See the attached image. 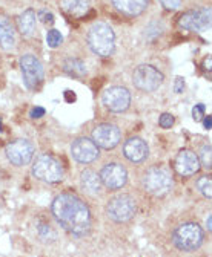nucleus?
Returning a JSON list of instances; mask_svg holds the SVG:
<instances>
[{
    "mask_svg": "<svg viewBox=\"0 0 212 257\" xmlns=\"http://www.w3.org/2000/svg\"><path fill=\"white\" fill-rule=\"evenodd\" d=\"M51 210L55 220L60 223V227L68 233L77 237H82L89 233L91 223H93L89 208L76 195L63 193V195L57 196L52 202Z\"/></svg>",
    "mask_w": 212,
    "mask_h": 257,
    "instance_id": "1",
    "label": "nucleus"
},
{
    "mask_svg": "<svg viewBox=\"0 0 212 257\" xmlns=\"http://www.w3.org/2000/svg\"><path fill=\"white\" fill-rule=\"evenodd\" d=\"M88 45L94 54L100 57L112 55L115 48V36L112 28L103 22L94 23L88 32Z\"/></svg>",
    "mask_w": 212,
    "mask_h": 257,
    "instance_id": "2",
    "label": "nucleus"
},
{
    "mask_svg": "<svg viewBox=\"0 0 212 257\" xmlns=\"http://www.w3.org/2000/svg\"><path fill=\"white\" fill-rule=\"evenodd\" d=\"M203 230L195 222L181 223L172 234V242L180 251L192 252L198 249L203 243Z\"/></svg>",
    "mask_w": 212,
    "mask_h": 257,
    "instance_id": "3",
    "label": "nucleus"
},
{
    "mask_svg": "<svg viewBox=\"0 0 212 257\" xmlns=\"http://www.w3.org/2000/svg\"><path fill=\"white\" fill-rule=\"evenodd\" d=\"M143 187L146 188L148 193L153 196H165L172 187V178L171 173L160 166L151 167L145 176H143Z\"/></svg>",
    "mask_w": 212,
    "mask_h": 257,
    "instance_id": "4",
    "label": "nucleus"
},
{
    "mask_svg": "<svg viewBox=\"0 0 212 257\" xmlns=\"http://www.w3.org/2000/svg\"><path fill=\"white\" fill-rule=\"evenodd\" d=\"M33 175L43 182H60L63 179V167L60 161L51 155H42L33 166Z\"/></svg>",
    "mask_w": 212,
    "mask_h": 257,
    "instance_id": "5",
    "label": "nucleus"
},
{
    "mask_svg": "<svg viewBox=\"0 0 212 257\" xmlns=\"http://www.w3.org/2000/svg\"><path fill=\"white\" fill-rule=\"evenodd\" d=\"M106 213L114 222H128L137 213V202L129 195H118L109 201Z\"/></svg>",
    "mask_w": 212,
    "mask_h": 257,
    "instance_id": "6",
    "label": "nucleus"
},
{
    "mask_svg": "<svg viewBox=\"0 0 212 257\" xmlns=\"http://www.w3.org/2000/svg\"><path fill=\"white\" fill-rule=\"evenodd\" d=\"M20 69L23 75V81L28 89H37L42 81H43V66L40 60L33 55V54H26L20 58Z\"/></svg>",
    "mask_w": 212,
    "mask_h": 257,
    "instance_id": "7",
    "label": "nucleus"
},
{
    "mask_svg": "<svg viewBox=\"0 0 212 257\" xmlns=\"http://www.w3.org/2000/svg\"><path fill=\"white\" fill-rule=\"evenodd\" d=\"M134 84L145 92H153L157 90L163 83V74L151 64H140L135 68L132 75Z\"/></svg>",
    "mask_w": 212,
    "mask_h": 257,
    "instance_id": "8",
    "label": "nucleus"
},
{
    "mask_svg": "<svg viewBox=\"0 0 212 257\" xmlns=\"http://www.w3.org/2000/svg\"><path fill=\"white\" fill-rule=\"evenodd\" d=\"M34 152H36L34 144L28 140H16L10 143L5 149L7 158L17 167H22L31 163Z\"/></svg>",
    "mask_w": 212,
    "mask_h": 257,
    "instance_id": "9",
    "label": "nucleus"
},
{
    "mask_svg": "<svg viewBox=\"0 0 212 257\" xmlns=\"http://www.w3.org/2000/svg\"><path fill=\"white\" fill-rule=\"evenodd\" d=\"M102 100L111 112H125L131 104V93L126 87L112 86L103 92Z\"/></svg>",
    "mask_w": 212,
    "mask_h": 257,
    "instance_id": "10",
    "label": "nucleus"
},
{
    "mask_svg": "<svg viewBox=\"0 0 212 257\" xmlns=\"http://www.w3.org/2000/svg\"><path fill=\"white\" fill-rule=\"evenodd\" d=\"M178 25L185 29L195 32H206L210 29V8H200L188 11L180 17Z\"/></svg>",
    "mask_w": 212,
    "mask_h": 257,
    "instance_id": "11",
    "label": "nucleus"
},
{
    "mask_svg": "<svg viewBox=\"0 0 212 257\" xmlns=\"http://www.w3.org/2000/svg\"><path fill=\"white\" fill-rule=\"evenodd\" d=\"M120 140H122V132L114 124H100L93 131V141L102 149H114Z\"/></svg>",
    "mask_w": 212,
    "mask_h": 257,
    "instance_id": "12",
    "label": "nucleus"
},
{
    "mask_svg": "<svg viewBox=\"0 0 212 257\" xmlns=\"http://www.w3.org/2000/svg\"><path fill=\"white\" fill-rule=\"evenodd\" d=\"M100 181L102 184L109 188V190H118L122 188L126 181H128V172L123 166H120L117 163H109L106 164L102 172H100Z\"/></svg>",
    "mask_w": 212,
    "mask_h": 257,
    "instance_id": "13",
    "label": "nucleus"
},
{
    "mask_svg": "<svg viewBox=\"0 0 212 257\" xmlns=\"http://www.w3.org/2000/svg\"><path fill=\"white\" fill-rule=\"evenodd\" d=\"M73 158L80 164H89L99 158V149L93 140L88 138H77L71 146Z\"/></svg>",
    "mask_w": 212,
    "mask_h": 257,
    "instance_id": "14",
    "label": "nucleus"
},
{
    "mask_svg": "<svg viewBox=\"0 0 212 257\" xmlns=\"http://www.w3.org/2000/svg\"><path fill=\"white\" fill-rule=\"evenodd\" d=\"M175 170L181 176H192L198 172L200 169V161L195 152L189 149L180 150V153L175 158Z\"/></svg>",
    "mask_w": 212,
    "mask_h": 257,
    "instance_id": "15",
    "label": "nucleus"
},
{
    "mask_svg": "<svg viewBox=\"0 0 212 257\" xmlns=\"http://www.w3.org/2000/svg\"><path fill=\"white\" fill-rule=\"evenodd\" d=\"M125 156L131 161V163H142L149 155L148 144L142 138H129L123 146Z\"/></svg>",
    "mask_w": 212,
    "mask_h": 257,
    "instance_id": "16",
    "label": "nucleus"
},
{
    "mask_svg": "<svg viewBox=\"0 0 212 257\" xmlns=\"http://www.w3.org/2000/svg\"><path fill=\"white\" fill-rule=\"evenodd\" d=\"M149 0H112V5L120 11L129 17L142 14L146 7H148Z\"/></svg>",
    "mask_w": 212,
    "mask_h": 257,
    "instance_id": "17",
    "label": "nucleus"
},
{
    "mask_svg": "<svg viewBox=\"0 0 212 257\" xmlns=\"http://www.w3.org/2000/svg\"><path fill=\"white\" fill-rule=\"evenodd\" d=\"M14 43H16V34L11 22L7 17L0 16V46L5 51H10L14 48Z\"/></svg>",
    "mask_w": 212,
    "mask_h": 257,
    "instance_id": "18",
    "label": "nucleus"
},
{
    "mask_svg": "<svg viewBox=\"0 0 212 257\" xmlns=\"http://www.w3.org/2000/svg\"><path fill=\"white\" fill-rule=\"evenodd\" d=\"M36 22H37V16L33 10H26L23 14L19 16L17 25H19V31L22 32L23 37H33L34 36Z\"/></svg>",
    "mask_w": 212,
    "mask_h": 257,
    "instance_id": "19",
    "label": "nucleus"
},
{
    "mask_svg": "<svg viewBox=\"0 0 212 257\" xmlns=\"http://www.w3.org/2000/svg\"><path fill=\"white\" fill-rule=\"evenodd\" d=\"M60 5L69 16L82 17L89 11V0H60Z\"/></svg>",
    "mask_w": 212,
    "mask_h": 257,
    "instance_id": "20",
    "label": "nucleus"
},
{
    "mask_svg": "<svg viewBox=\"0 0 212 257\" xmlns=\"http://www.w3.org/2000/svg\"><path fill=\"white\" fill-rule=\"evenodd\" d=\"M82 187L86 193L89 195H97L102 188V181H100V176L93 172V170H85L82 173Z\"/></svg>",
    "mask_w": 212,
    "mask_h": 257,
    "instance_id": "21",
    "label": "nucleus"
},
{
    "mask_svg": "<svg viewBox=\"0 0 212 257\" xmlns=\"http://www.w3.org/2000/svg\"><path fill=\"white\" fill-rule=\"evenodd\" d=\"M63 69L66 74L73 75V77H83L86 74V66L85 63L79 58H68L63 64Z\"/></svg>",
    "mask_w": 212,
    "mask_h": 257,
    "instance_id": "22",
    "label": "nucleus"
},
{
    "mask_svg": "<svg viewBox=\"0 0 212 257\" xmlns=\"http://www.w3.org/2000/svg\"><path fill=\"white\" fill-rule=\"evenodd\" d=\"M197 188H198V191L201 193L203 196H206L207 199H210L212 198V179H210V176H201V178H198V181H197Z\"/></svg>",
    "mask_w": 212,
    "mask_h": 257,
    "instance_id": "23",
    "label": "nucleus"
},
{
    "mask_svg": "<svg viewBox=\"0 0 212 257\" xmlns=\"http://www.w3.org/2000/svg\"><path fill=\"white\" fill-rule=\"evenodd\" d=\"M62 42H63V37H62V34H60L57 29H49L48 31L46 43H48L49 48H57V46L62 45Z\"/></svg>",
    "mask_w": 212,
    "mask_h": 257,
    "instance_id": "24",
    "label": "nucleus"
},
{
    "mask_svg": "<svg viewBox=\"0 0 212 257\" xmlns=\"http://www.w3.org/2000/svg\"><path fill=\"white\" fill-rule=\"evenodd\" d=\"M198 161H201V164H203V167L204 169H210L212 167V158H210V146L207 144V146H203L201 147V150H200V158H198Z\"/></svg>",
    "mask_w": 212,
    "mask_h": 257,
    "instance_id": "25",
    "label": "nucleus"
},
{
    "mask_svg": "<svg viewBox=\"0 0 212 257\" xmlns=\"http://www.w3.org/2000/svg\"><path fill=\"white\" fill-rule=\"evenodd\" d=\"M204 116V104H195L192 109V118L194 121H201Z\"/></svg>",
    "mask_w": 212,
    "mask_h": 257,
    "instance_id": "26",
    "label": "nucleus"
},
{
    "mask_svg": "<svg viewBox=\"0 0 212 257\" xmlns=\"http://www.w3.org/2000/svg\"><path fill=\"white\" fill-rule=\"evenodd\" d=\"M160 127H163V128H171V125L174 124V116L171 115V113H163L162 116H160Z\"/></svg>",
    "mask_w": 212,
    "mask_h": 257,
    "instance_id": "27",
    "label": "nucleus"
},
{
    "mask_svg": "<svg viewBox=\"0 0 212 257\" xmlns=\"http://www.w3.org/2000/svg\"><path fill=\"white\" fill-rule=\"evenodd\" d=\"M160 2L169 11H174V10H177L181 5V0H160Z\"/></svg>",
    "mask_w": 212,
    "mask_h": 257,
    "instance_id": "28",
    "label": "nucleus"
},
{
    "mask_svg": "<svg viewBox=\"0 0 212 257\" xmlns=\"http://www.w3.org/2000/svg\"><path fill=\"white\" fill-rule=\"evenodd\" d=\"M39 19L45 23V25H52L54 23V16L51 13H46V11H40L39 13Z\"/></svg>",
    "mask_w": 212,
    "mask_h": 257,
    "instance_id": "29",
    "label": "nucleus"
},
{
    "mask_svg": "<svg viewBox=\"0 0 212 257\" xmlns=\"http://www.w3.org/2000/svg\"><path fill=\"white\" fill-rule=\"evenodd\" d=\"M183 87H185V80H183V78H177V80H175L174 90H175L177 93H181V92H183Z\"/></svg>",
    "mask_w": 212,
    "mask_h": 257,
    "instance_id": "30",
    "label": "nucleus"
},
{
    "mask_svg": "<svg viewBox=\"0 0 212 257\" xmlns=\"http://www.w3.org/2000/svg\"><path fill=\"white\" fill-rule=\"evenodd\" d=\"M29 115H31V118H40V116L45 115V109L43 107H34Z\"/></svg>",
    "mask_w": 212,
    "mask_h": 257,
    "instance_id": "31",
    "label": "nucleus"
},
{
    "mask_svg": "<svg viewBox=\"0 0 212 257\" xmlns=\"http://www.w3.org/2000/svg\"><path fill=\"white\" fill-rule=\"evenodd\" d=\"M203 122H204V128H207V131H209V128L212 127V118H210L209 115L204 118V121H203Z\"/></svg>",
    "mask_w": 212,
    "mask_h": 257,
    "instance_id": "32",
    "label": "nucleus"
},
{
    "mask_svg": "<svg viewBox=\"0 0 212 257\" xmlns=\"http://www.w3.org/2000/svg\"><path fill=\"white\" fill-rule=\"evenodd\" d=\"M204 68H206L207 71H210V57H207V58L204 60Z\"/></svg>",
    "mask_w": 212,
    "mask_h": 257,
    "instance_id": "33",
    "label": "nucleus"
},
{
    "mask_svg": "<svg viewBox=\"0 0 212 257\" xmlns=\"http://www.w3.org/2000/svg\"><path fill=\"white\" fill-rule=\"evenodd\" d=\"M210 223H212V217H210V216H207V219H206V227H207V230H209V231L212 230Z\"/></svg>",
    "mask_w": 212,
    "mask_h": 257,
    "instance_id": "34",
    "label": "nucleus"
},
{
    "mask_svg": "<svg viewBox=\"0 0 212 257\" xmlns=\"http://www.w3.org/2000/svg\"><path fill=\"white\" fill-rule=\"evenodd\" d=\"M0 131H2V122H0Z\"/></svg>",
    "mask_w": 212,
    "mask_h": 257,
    "instance_id": "35",
    "label": "nucleus"
}]
</instances>
